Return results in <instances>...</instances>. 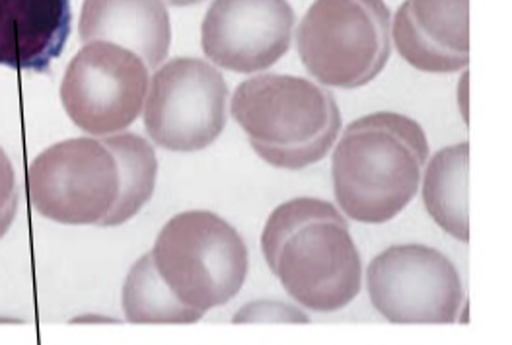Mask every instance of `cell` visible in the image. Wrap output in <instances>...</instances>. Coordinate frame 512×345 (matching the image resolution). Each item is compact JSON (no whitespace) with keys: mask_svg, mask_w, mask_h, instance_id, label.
<instances>
[{"mask_svg":"<svg viewBox=\"0 0 512 345\" xmlns=\"http://www.w3.org/2000/svg\"><path fill=\"white\" fill-rule=\"evenodd\" d=\"M468 0H405L394 18V43L423 73H456L470 63Z\"/></svg>","mask_w":512,"mask_h":345,"instance_id":"cell-11","label":"cell"},{"mask_svg":"<svg viewBox=\"0 0 512 345\" xmlns=\"http://www.w3.org/2000/svg\"><path fill=\"white\" fill-rule=\"evenodd\" d=\"M148 78L137 53L110 41H90L67 67L61 102L78 129L90 135L121 133L141 115Z\"/></svg>","mask_w":512,"mask_h":345,"instance_id":"cell-8","label":"cell"},{"mask_svg":"<svg viewBox=\"0 0 512 345\" xmlns=\"http://www.w3.org/2000/svg\"><path fill=\"white\" fill-rule=\"evenodd\" d=\"M156 172L154 149L141 135L67 139L36 156L28 193L53 223L119 227L150 201Z\"/></svg>","mask_w":512,"mask_h":345,"instance_id":"cell-1","label":"cell"},{"mask_svg":"<svg viewBox=\"0 0 512 345\" xmlns=\"http://www.w3.org/2000/svg\"><path fill=\"white\" fill-rule=\"evenodd\" d=\"M166 2L172 4V6H193V4H199L203 0H166Z\"/></svg>","mask_w":512,"mask_h":345,"instance_id":"cell-17","label":"cell"},{"mask_svg":"<svg viewBox=\"0 0 512 345\" xmlns=\"http://www.w3.org/2000/svg\"><path fill=\"white\" fill-rule=\"evenodd\" d=\"M372 307L394 324H450L464 303L458 269L439 250L392 246L366 269Z\"/></svg>","mask_w":512,"mask_h":345,"instance_id":"cell-9","label":"cell"},{"mask_svg":"<svg viewBox=\"0 0 512 345\" xmlns=\"http://www.w3.org/2000/svg\"><path fill=\"white\" fill-rule=\"evenodd\" d=\"M294 12L289 0H213L201 45L209 61L232 73H257L291 47Z\"/></svg>","mask_w":512,"mask_h":345,"instance_id":"cell-10","label":"cell"},{"mask_svg":"<svg viewBox=\"0 0 512 345\" xmlns=\"http://www.w3.org/2000/svg\"><path fill=\"white\" fill-rule=\"evenodd\" d=\"M226 98V80L211 63L195 57L172 59L150 80L148 137L172 153L203 151L224 131Z\"/></svg>","mask_w":512,"mask_h":345,"instance_id":"cell-7","label":"cell"},{"mask_svg":"<svg viewBox=\"0 0 512 345\" xmlns=\"http://www.w3.org/2000/svg\"><path fill=\"white\" fill-rule=\"evenodd\" d=\"M150 256L172 295L201 316L240 293L250 266L238 230L211 211H185L170 219Z\"/></svg>","mask_w":512,"mask_h":345,"instance_id":"cell-5","label":"cell"},{"mask_svg":"<svg viewBox=\"0 0 512 345\" xmlns=\"http://www.w3.org/2000/svg\"><path fill=\"white\" fill-rule=\"evenodd\" d=\"M390 16L384 0H314L296 30L300 61L326 86H366L390 59Z\"/></svg>","mask_w":512,"mask_h":345,"instance_id":"cell-6","label":"cell"},{"mask_svg":"<svg viewBox=\"0 0 512 345\" xmlns=\"http://www.w3.org/2000/svg\"><path fill=\"white\" fill-rule=\"evenodd\" d=\"M18 211V186L10 158L0 149V238L12 227Z\"/></svg>","mask_w":512,"mask_h":345,"instance_id":"cell-16","label":"cell"},{"mask_svg":"<svg viewBox=\"0 0 512 345\" xmlns=\"http://www.w3.org/2000/svg\"><path fill=\"white\" fill-rule=\"evenodd\" d=\"M73 24L71 0H0V65L49 73Z\"/></svg>","mask_w":512,"mask_h":345,"instance_id":"cell-12","label":"cell"},{"mask_svg":"<svg viewBox=\"0 0 512 345\" xmlns=\"http://www.w3.org/2000/svg\"><path fill=\"white\" fill-rule=\"evenodd\" d=\"M468 156V143L442 149L429 162L423 182V201L429 215L440 229L460 242L470 240Z\"/></svg>","mask_w":512,"mask_h":345,"instance_id":"cell-14","label":"cell"},{"mask_svg":"<svg viewBox=\"0 0 512 345\" xmlns=\"http://www.w3.org/2000/svg\"><path fill=\"white\" fill-rule=\"evenodd\" d=\"M232 115L259 158L283 170L324 160L341 129L330 92L293 75L244 80L234 92Z\"/></svg>","mask_w":512,"mask_h":345,"instance_id":"cell-4","label":"cell"},{"mask_svg":"<svg viewBox=\"0 0 512 345\" xmlns=\"http://www.w3.org/2000/svg\"><path fill=\"white\" fill-rule=\"evenodd\" d=\"M261 250L285 291L312 312H337L361 291V256L349 225L324 199L279 205L267 219Z\"/></svg>","mask_w":512,"mask_h":345,"instance_id":"cell-2","label":"cell"},{"mask_svg":"<svg viewBox=\"0 0 512 345\" xmlns=\"http://www.w3.org/2000/svg\"><path fill=\"white\" fill-rule=\"evenodd\" d=\"M123 310L133 324H193L203 318L172 295L150 254L143 256L125 279Z\"/></svg>","mask_w":512,"mask_h":345,"instance_id":"cell-15","label":"cell"},{"mask_svg":"<svg viewBox=\"0 0 512 345\" xmlns=\"http://www.w3.org/2000/svg\"><path fill=\"white\" fill-rule=\"evenodd\" d=\"M427 156V135L411 117L380 112L355 119L333 153L339 207L357 223L392 221L417 195Z\"/></svg>","mask_w":512,"mask_h":345,"instance_id":"cell-3","label":"cell"},{"mask_svg":"<svg viewBox=\"0 0 512 345\" xmlns=\"http://www.w3.org/2000/svg\"><path fill=\"white\" fill-rule=\"evenodd\" d=\"M78 32L84 43L110 41L137 53L154 71L172 43L164 0H84Z\"/></svg>","mask_w":512,"mask_h":345,"instance_id":"cell-13","label":"cell"}]
</instances>
